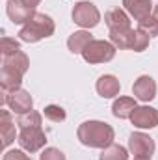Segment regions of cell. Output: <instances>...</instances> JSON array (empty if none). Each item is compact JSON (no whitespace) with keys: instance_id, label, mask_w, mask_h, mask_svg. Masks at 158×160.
I'll list each match as a JSON object with an SVG mask.
<instances>
[{"instance_id":"12","label":"cell","mask_w":158,"mask_h":160,"mask_svg":"<svg viewBox=\"0 0 158 160\" xmlns=\"http://www.w3.org/2000/svg\"><path fill=\"white\" fill-rule=\"evenodd\" d=\"M4 69H9L13 73L24 75L26 69H28V58H26V54H22L19 50V52H15L11 56H4Z\"/></svg>"},{"instance_id":"10","label":"cell","mask_w":158,"mask_h":160,"mask_svg":"<svg viewBox=\"0 0 158 160\" xmlns=\"http://www.w3.org/2000/svg\"><path fill=\"white\" fill-rule=\"evenodd\" d=\"M132 91H134V95L140 101H151L156 95V84H155V80L151 77H140L134 82Z\"/></svg>"},{"instance_id":"15","label":"cell","mask_w":158,"mask_h":160,"mask_svg":"<svg viewBox=\"0 0 158 160\" xmlns=\"http://www.w3.org/2000/svg\"><path fill=\"white\" fill-rule=\"evenodd\" d=\"M0 132H2V143H4V147H7V145L15 140V123L11 121V116H9L7 110H2Z\"/></svg>"},{"instance_id":"16","label":"cell","mask_w":158,"mask_h":160,"mask_svg":"<svg viewBox=\"0 0 158 160\" xmlns=\"http://www.w3.org/2000/svg\"><path fill=\"white\" fill-rule=\"evenodd\" d=\"M136 110V101L130 99V97H119L117 101L114 102V116L121 118V119H126L132 116V112Z\"/></svg>"},{"instance_id":"17","label":"cell","mask_w":158,"mask_h":160,"mask_svg":"<svg viewBox=\"0 0 158 160\" xmlns=\"http://www.w3.org/2000/svg\"><path fill=\"white\" fill-rule=\"evenodd\" d=\"M110 38L119 48H132L134 41V30L132 28H121V30H110Z\"/></svg>"},{"instance_id":"27","label":"cell","mask_w":158,"mask_h":160,"mask_svg":"<svg viewBox=\"0 0 158 160\" xmlns=\"http://www.w3.org/2000/svg\"><path fill=\"white\" fill-rule=\"evenodd\" d=\"M4 160H30V158L24 153H21V151H7Z\"/></svg>"},{"instance_id":"11","label":"cell","mask_w":158,"mask_h":160,"mask_svg":"<svg viewBox=\"0 0 158 160\" xmlns=\"http://www.w3.org/2000/svg\"><path fill=\"white\" fill-rule=\"evenodd\" d=\"M123 6L126 8V11L140 22L145 17H149L153 13V4L151 0H123Z\"/></svg>"},{"instance_id":"21","label":"cell","mask_w":158,"mask_h":160,"mask_svg":"<svg viewBox=\"0 0 158 160\" xmlns=\"http://www.w3.org/2000/svg\"><path fill=\"white\" fill-rule=\"evenodd\" d=\"M101 160H126V151H125V147L112 143L102 151Z\"/></svg>"},{"instance_id":"3","label":"cell","mask_w":158,"mask_h":160,"mask_svg":"<svg viewBox=\"0 0 158 160\" xmlns=\"http://www.w3.org/2000/svg\"><path fill=\"white\" fill-rule=\"evenodd\" d=\"M114 54H116V47H114L112 43H108V41H95V39L91 41V43L84 48V52H82L84 60L89 62V63L110 62V60L114 58Z\"/></svg>"},{"instance_id":"2","label":"cell","mask_w":158,"mask_h":160,"mask_svg":"<svg viewBox=\"0 0 158 160\" xmlns=\"http://www.w3.org/2000/svg\"><path fill=\"white\" fill-rule=\"evenodd\" d=\"M54 34V22L48 15L45 13H34L32 19L21 28L19 32V38L22 41H28V43H36V41L43 39V38H48Z\"/></svg>"},{"instance_id":"23","label":"cell","mask_w":158,"mask_h":160,"mask_svg":"<svg viewBox=\"0 0 158 160\" xmlns=\"http://www.w3.org/2000/svg\"><path fill=\"white\" fill-rule=\"evenodd\" d=\"M149 38L151 36H147L143 30H136L134 32V41H132V50H136V52H141V50H145V47L149 45Z\"/></svg>"},{"instance_id":"14","label":"cell","mask_w":158,"mask_h":160,"mask_svg":"<svg viewBox=\"0 0 158 160\" xmlns=\"http://www.w3.org/2000/svg\"><path fill=\"white\" fill-rule=\"evenodd\" d=\"M106 24L110 26V30H121V28H130V21H128V15L119 9V8H114L106 13L104 17Z\"/></svg>"},{"instance_id":"20","label":"cell","mask_w":158,"mask_h":160,"mask_svg":"<svg viewBox=\"0 0 158 160\" xmlns=\"http://www.w3.org/2000/svg\"><path fill=\"white\" fill-rule=\"evenodd\" d=\"M17 125L21 128H30V127H41V114L30 110L26 114H21L17 118Z\"/></svg>"},{"instance_id":"4","label":"cell","mask_w":158,"mask_h":160,"mask_svg":"<svg viewBox=\"0 0 158 160\" xmlns=\"http://www.w3.org/2000/svg\"><path fill=\"white\" fill-rule=\"evenodd\" d=\"M73 19H75V22L78 26L93 28L99 22L101 15H99V9L91 2H80V4L75 6V9H73Z\"/></svg>"},{"instance_id":"1","label":"cell","mask_w":158,"mask_h":160,"mask_svg":"<svg viewBox=\"0 0 158 160\" xmlns=\"http://www.w3.org/2000/svg\"><path fill=\"white\" fill-rule=\"evenodd\" d=\"M78 140L89 147H108L114 142V128L101 121H86L78 128Z\"/></svg>"},{"instance_id":"13","label":"cell","mask_w":158,"mask_h":160,"mask_svg":"<svg viewBox=\"0 0 158 160\" xmlns=\"http://www.w3.org/2000/svg\"><path fill=\"white\" fill-rule=\"evenodd\" d=\"M119 80L112 75H104L101 77L99 82H97V91L104 97V99H110V97H116L119 93Z\"/></svg>"},{"instance_id":"18","label":"cell","mask_w":158,"mask_h":160,"mask_svg":"<svg viewBox=\"0 0 158 160\" xmlns=\"http://www.w3.org/2000/svg\"><path fill=\"white\" fill-rule=\"evenodd\" d=\"M91 34H87V32H75L69 41H67V45H69V50L71 52H75V54H78V52H84V48L91 43Z\"/></svg>"},{"instance_id":"8","label":"cell","mask_w":158,"mask_h":160,"mask_svg":"<svg viewBox=\"0 0 158 160\" xmlns=\"http://www.w3.org/2000/svg\"><path fill=\"white\" fill-rule=\"evenodd\" d=\"M130 119L134 123V127L138 128H153L158 125V110L149 108V106H140V108L136 106Z\"/></svg>"},{"instance_id":"22","label":"cell","mask_w":158,"mask_h":160,"mask_svg":"<svg viewBox=\"0 0 158 160\" xmlns=\"http://www.w3.org/2000/svg\"><path fill=\"white\" fill-rule=\"evenodd\" d=\"M138 28L143 30L147 36H158V22L153 15H149V17H145L143 21H140V22H138Z\"/></svg>"},{"instance_id":"6","label":"cell","mask_w":158,"mask_h":160,"mask_svg":"<svg viewBox=\"0 0 158 160\" xmlns=\"http://www.w3.org/2000/svg\"><path fill=\"white\" fill-rule=\"evenodd\" d=\"M128 147L136 155V158H151V155L155 153V142H153V138H149V136H145L141 132H134L130 136Z\"/></svg>"},{"instance_id":"7","label":"cell","mask_w":158,"mask_h":160,"mask_svg":"<svg viewBox=\"0 0 158 160\" xmlns=\"http://www.w3.org/2000/svg\"><path fill=\"white\" fill-rule=\"evenodd\" d=\"M6 104H9V108H11L15 114L21 116V114H26V112L32 110L34 101H32L30 93H26L24 89H15V91H11V93L6 97Z\"/></svg>"},{"instance_id":"28","label":"cell","mask_w":158,"mask_h":160,"mask_svg":"<svg viewBox=\"0 0 158 160\" xmlns=\"http://www.w3.org/2000/svg\"><path fill=\"white\" fill-rule=\"evenodd\" d=\"M22 2H24V4H26L28 8H32V9H34V8H36V6L39 4L41 0H22Z\"/></svg>"},{"instance_id":"26","label":"cell","mask_w":158,"mask_h":160,"mask_svg":"<svg viewBox=\"0 0 158 160\" xmlns=\"http://www.w3.org/2000/svg\"><path fill=\"white\" fill-rule=\"evenodd\" d=\"M41 160H65V157H63L62 151H58L54 147H48L41 153Z\"/></svg>"},{"instance_id":"24","label":"cell","mask_w":158,"mask_h":160,"mask_svg":"<svg viewBox=\"0 0 158 160\" xmlns=\"http://www.w3.org/2000/svg\"><path fill=\"white\" fill-rule=\"evenodd\" d=\"M43 114H45L47 119H50V121H63L65 119V110H63L62 106H56V104L47 106V108L43 110Z\"/></svg>"},{"instance_id":"5","label":"cell","mask_w":158,"mask_h":160,"mask_svg":"<svg viewBox=\"0 0 158 160\" xmlns=\"http://www.w3.org/2000/svg\"><path fill=\"white\" fill-rule=\"evenodd\" d=\"M19 143H21L22 149H26V151H30V153H36V151H39L41 147L47 143V136H45V132L41 130V127L21 128Z\"/></svg>"},{"instance_id":"29","label":"cell","mask_w":158,"mask_h":160,"mask_svg":"<svg viewBox=\"0 0 158 160\" xmlns=\"http://www.w3.org/2000/svg\"><path fill=\"white\" fill-rule=\"evenodd\" d=\"M151 15H153V17L156 19V22H158V4L155 6V8H153V13H151Z\"/></svg>"},{"instance_id":"25","label":"cell","mask_w":158,"mask_h":160,"mask_svg":"<svg viewBox=\"0 0 158 160\" xmlns=\"http://www.w3.org/2000/svg\"><path fill=\"white\" fill-rule=\"evenodd\" d=\"M0 50H2V56H11V54L19 52L21 48H19V43L15 39H11V38H2V41H0Z\"/></svg>"},{"instance_id":"19","label":"cell","mask_w":158,"mask_h":160,"mask_svg":"<svg viewBox=\"0 0 158 160\" xmlns=\"http://www.w3.org/2000/svg\"><path fill=\"white\" fill-rule=\"evenodd\" d=\"M21 80H22V75L13 73V71L2 67V89H4V91H7V89H11V91L19 89Z\"/></svg>"},{"instance_id":"9","label":"cell","mask_w":158,"mask_h":160,"mask_svg":"<svg viewBox=\"0 0 158 160\" xmlns=\"http://www.w3.org/2000/svg\"><path fill=\"white\" fill-rule=\"evenodd\" d=\"M7 15H9V19L15 22V24H26L30 19H32V15H34V9L32 8H28L22 0H9L7 2Z\"/></svg>"},{"instance_id":"30","label":"cell","mask_w":158,"mask_h":160,"mask_svg":"<svg viewBox=\"0 0 158 160\" xmlns=\"http://www.w3.org/2000/svg\"><path fill=\"white\" fill-rule=\"evenodd\" d=\"M134 160H149V158H134Z\"/></svg>"}]
</instances>
